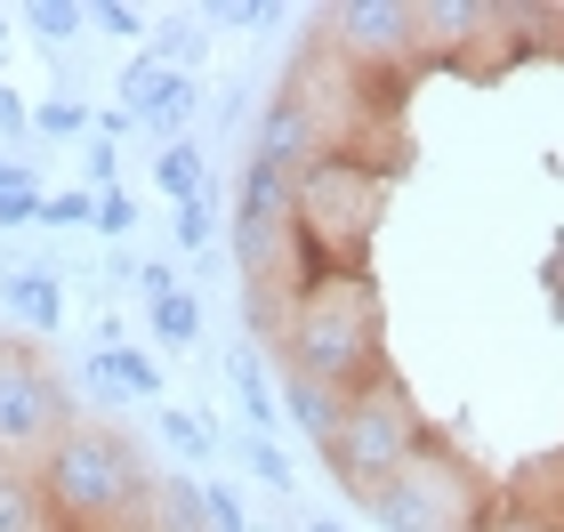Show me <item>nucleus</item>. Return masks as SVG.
<instances>
[{
    "label": "nucleus",
    "instance_id": "15",
    "mask_svg": "<svg viewBox=\"0 0 564 532\" xmlns=\"http://www.w3.org/2000/svg\"><path fill=\"white\" fill-rule=\"evenodd\" d=\"M145 48H153V57H162L170 73H194V65H202V48H210V24H153Z\"/></svg>",
    "mask_w": 564,
    "mask_h": 532
},
{
    "label": "nucleus",
    "instance_id": "3",
    "mask_svg": "<svg viewBox=\"0 0 564 532\" xmlns=\"http://www.w3.org/2000/svg\"><path fill=\"white\" fill-rule=\"evenodd\" d=\"M420 452H427V420L412 412V395H403L388 371H379L371 388H355L347 412H339V427L323 436V460H330V476H339L355 500H371L388 476L412 468Z\"/></svg>",
    "mask_w": 564,
    "mask_h": 532
},
{
    "label": "nucleus",
    "instance_id": "11",
    "mask_svg": "<svg viewBox=\"0 0 564 532\" xmlns=\"http://www.w3.org/2000/svg\"><path fill=\"white\" fill-rule=\"evenodd\" d=\"M0 532H48V492L33 468H0Z\"/></svg>",
    "mask_w": 564,
    "mask_h": 532
},
{
    "label": "nucleus",
    "instance_id": "18",
    "mask_svg": "<svg viewBox=\"0 0 564 532\" xmlns=\"http://www.w3.org/2000/svg\"><path fill=\"white\" fill-rule=\"evenodd\" d=\"M145 315H153V332H162L170 347H194L202 339V307L186 291H162V298H145Z\"/></svg>",
    "mask_w": 564,
    "mask_h": 532
},
{
    "label": "nucleus",
    "instance_id": "16",
    "mask_svg": "<svg viewBox=\"0 0 564 532\" xmlns=\"http://www.w3.org/2000/svg\"><path fill=\"white\" fill-rule=\"evenodd\" d=\"M162 82H170V65L153 57V48H138V57L121 65V113H130V121H145V106L162 97Z\"/></svg>",
    "mask_w": 564,
    "mask_h": 532
},
{
    "label": "nucleus",
    "instance_id": "26",
    "mask_svg": "<svg viewBox=\"0 0 564 532\" xmlns=\"http://www.w3.org/2000/svg\"><path fill=\"white\" fill-rule=\"evenodd\" d=\"M41 226H97V194L82 186V194H48L41 202Z\"/></svg>",
    "mask_w": 564,
    "mask_h": 532
},
{
    "label": "nucleus",
    "instance_id": "12",
    "mask_svg": "<svg viewBox=\"0 0 564 532\" xmlns=\"http://www.w3.org/2000/svg\"><path fill=\"white\" fill-rule=\"evenodd\" d=\"M153 186H162L170 202H194V194H210V154H202L194 138L162 145V162H153Z\"/></svg>",
    "mask_w": 564,
    "mask_h": 532
},
{
    "label": "nucleus",
    "instance_id": "9",
    "mask_svg": "<svg viewBox=\"0 0 564 532\" xmlns=\"http://www.w3.org/2000/svg\"><path fill=\"white\" fill-rule=\"evenodd\" d=\"M9 307H17L24 332H57V323H65L57 274H48V267H17V274H9Z\"/></svg>",
    "mask_w": 564,
    "mask_h": 532
},
{
    "label": "nucleus",
    "instance_id": "13",
    "mask_svg": "<svg viewBox=\"0 0 564 532\" xmlns=\"http://www.w3.org/2000/svg\"><path fill=\"white\" fill-rule=\"evenodd\" d=\"M153 532H210L194 476H153Z\"/></svg>",
    "mask_w": 564,
    "mask_h": 532
},
{
    "label": "nucleus",
    "instance_id": "21",
    "mask_svg": "<svg viewBox=\"0 0 564 532\" xmlns=\"http://www.w3.org/2000/svg\"><path fill=\"white\" fill-rule=\"evenodd\" d=\"M177 242L194 250V259H210V242H218V218H210V194H194V202H177Z\"/></svg>",
    "mask_w": 564,
    "mask_h": 532
},
{
    "label": "nucleus",
    "instance_id": "1",
    "mask_svg": "<svg viewBox=\"0 0 564 532\" xmlns=\"http://www.w3.org/2000/svg\"><path fill=\"white\" fill-rule=\"evenodd\" d=\"M282 371H299V379H323V388H371L379 371V298L364 274H330V283H306L299 291V315L282 323V355H274Z\"/></svg>",
    "mask_w": 564,
    "mask_h": 532
},
{
    "label": "nucleus",
    "instance_id": "20",
    "mask_svg": "<svg viewBox=\"0 0 564 532\" xmlns=\"http://www.w3.org/2000/svg\"><path fill=\"white\" fill-rule=\"evenodd\" d=\"M153 427H162V436H170L177 452H186V460H210V452H218V436L202 427V412H162Z\"/></svg>",
    "mask_w": 564,
    "mask_h": 532
},
{
    "label": "nucleus",
    "instance_id": "7",
    "mask_svg": "<svg viewBox=\"0 0 564 532\" xmlns=\"http://www.w3.org/2000/svg\"><path fill=\"white\" fill-rule=\"evenodd\" d=\"M259 154H274L282 170H299V162L323 154V113H315V97H299V89L267 97V113H259Z\"/></svg>",
    "mask_w": 564,
    "mask_h": 532
},
{
    "label": "nucleus",
    "instance_id": "19",
    "mask_svg": "<svg viewBox=\"0 0 564 532\" xmlns=\"http://www.w3.org/2000/svg\"><path fill=\"white\" fill-rule=\"evenodd\" d=\"M106 363H113V379H121V395H138V403L162 395V363H153V355H138V347H106Z\"/></svg>",
    "mask_w": 564,
    "mask_h": 532
},
{
    "label": "nucleus",
    "instance_id": "31",
    "mask_svg": "<svg viewBox=\"0 0 564 532\" xmlns=\"http://www.w3.org/2000/svg\"><path fill=\"white\" fill-rule=\"evenodd\" d=\"M82 379H89V395H97V403H121V379H113V363H106V355H89V363H82Z\"/></svg>",
    "mask_w": 564,
    "mask_h": 532
},
{
    "label": "nucleus",
    "instance_id": "28",
    "mask_svg": "<svg viewBox=\"0 0 564 532\" xmlns=\"http://www.w3.org/2000/svg\"><path fill=\"white\" fill-rule=\"evenodd\" d=\"M130 226H138V202L130 194H121V186L97 194V235H130Z\"/></svg>",
    "mask_w": 564,
    "mask_h": 532
},
{
    "label": "nucleus",
    "instance_id": "8",
    "mask_svg": "<svg viewBox=\"0 0 564 532\" xmlns=\"http://www.w3.org/2000/svg\"><path fill=\"white\" fill-rule=\"evenodd\" d=\"M282 412H291V427H299V436H330V427H339V412H347V395L339 388H323V379H299V371H282Z\"/></svg>",
    "mask_w": 564,
    "mask_h": 532
},
{
    "label": "nucleus",
    "instance_id": "34",
    "mask_svg": "<svg viewBox=\"0 0 564 532\" xmlns=\"http://www.w3.org/2000/svg\"><path fill=\"white\" fill-rule=\"evenodd\" d=\"M306 532H339V524H330V517H323V524H306Z\"/></svg>",
    "mask_w": 564,
    "mask_h": 532
},
{
    "label": "nucleus",
    "instance_id": "23",
    "mask_svg": "<svg viewBox=\"0 0 564 532\" xmlns=\"http://www.w3.org/2000/svg\"><path fill=\"white\" fill-rule=\"evenodd\" d=\"M33 130H41V138H82V130H89V106L48 97V106H33Z\"/></svg>",
    "mask_w": 564,
    "mask_h": 532
},
{
    "label": "nucleus",
    "instance_id": "4",
    "mask_svg": "<svg viewBox=\"0 0 564 532\" xmlns=\"http://www.w3.org/2000/svg\"><path fill=\"white\" fill-rule=\"evenodd\" d=\"M73 427L65 379L24 347H0V468H41L48 444Z\"/></svg>",
    "mask_w": 564,
    "mask_h": 532
},
{
    "label": "nucleus",
    "instance_id": "30",
    "mask_svg": "<svg viewBox=\"0 0 564 532\" xmlns=\"http://www.w3.org/2000/svg\"><path fill=\"white\" fill-rule=\"evenodd\" d=\"M113 177H121V154H113V138H97V145H89V186L113 194Z\"/></svg>",
    "mask_w": 564,
    "mask_h": 532
},
{
    "label": "nucleus",
    "instance_id": "24",
    "mask_svg": "<svg viewBox=\"0 0 564 532\" xmlns=\"http://www.w3.org/2000/svg\"><path fill=\"white\" fill-rule=\"evenodd\" d=\"M202 524H210V532H250L235 485H202Z\"/></svg>",
    "mask_w": 564,
    "mask_h": 532
},
{
    "label": "nucleus",
    "instance_id": "33",
    "mask_svg": "<svg viewBox=\"0 0 564 532\" xmlns=\"http://www.w3.org/2000/svg\"><path fill=\"white\" fill-rule=\"evenodd\" d=\"M9 186H33V162H9V154H0V194H9Z\"/></svg>",
    "mask_w": 564,
    "mask_h": 532
},
{
    "label": "nucleus",
    "instance_id": "10",
    "mask_svg": "<svg viewBox=\"0 0 564 532\" xmlns=\"http://www.w3.org/2000/svg\"><path fill=\"white\" fill-rule=\"evenodd\" d=\"M194 113H202V82H194V73H170V82H162V97L145 106V121H138V130H145V138H162V145H177V138L194 130Z\"/></svg>",
    "mask_w": 564,
    "mask_h": 532
},
{
    "label": "nucleus",
    "instance_id": "32",
    "mask_svg": "<svg viewBox=\"0 0 564 532\" xmlns=\"http://www.w3.org/2000/svg\"><path fill=\"white\" fill-rule=\"evenodd\" d=\"M24 130H33V106L17 89H0V138H24Z\"/></svg>",
    "mask_w": 564,
    "mask_h": 532
},
{
    "label": "nucleus",
    "instance_id": "6",
    "mask_svg": "<svg viewBox=\"0 0 564 532\" xmlns=\"http://www.w3.org/2000/svg\"><path fill=\"white\" fill-rule=\"evenodd\" d=\"M323 33L339 57H412L420 9L412 0H339V9H323Z\"/></svg>",
    "mask_w": 564,
    "mask_h": 532
},
{
    "label": "nucleus",
    "instance_id": "17",
    "mask_svg": "<svg viewBox=\"0 0 564 532\" xmlns=\"http://www.w3.org/2000/svg\"><path fill=\"white\" fill-rule=\"evenodd\" d=\"M24 33H41V41L89 33V0H24Z\"/></svg>",
    "mask_w": 564,
    "mask_h": 532
},
{
    "label": "nucleus",
    "instance_id": "22",
    "mask_svg": "<svg viewBox=\"0 0 564 532\" xmlns=\"http://www.w3.org/2000/svg\"><path fill=\"white\" fill-rule=\"evenodd\" d=\"M202 24H250L259 33V24H282V0H210Z\"/></svg>",
    "mask_w": 564,
    "mask_h": 532
},
{
    "label": "nucleus",
    "instance_id": "2",
    "mask_svg": "<svg viewBox=\"0 0 564 532\" xmlns=\"http://www.w3.org/2000/svg\"><path fill=\"white\" fill-rule=\"evenodd\" d=\"M41 492H48V517L82 524V532H106V524H130L145 500H153V476L145 460L130 452V436H113V427L97 420H73L57 444H48V460L33 468Z\"/></svg>",
    "mask_w": 564,
    "mask_h": 532
},
{
    "label": "nucleus",
    "instance_id": "29",
    "mask_svg": "<svg viewBox=\"0 0 564 532\" xmlns=\"http://www.w3.org/2000/svg\"><path fill=\"white\" fill-rule=\"evenodd\" d=\"M41 202H48L41 186H9V194H0V226H33V218H41Z\"/></svg>",
    "mask_w": 564,
    "mask_h": 532
},
{
    "label": "nucleus",
    "instance_id": "25",
    "mask_svg": "<svg viewBox=\"0 0 564 532\" xmlns=\"http://www.w3.org/2000/svg\"><path fill=\"white\" fill-rule=\"evenodd\" d=\"M242 460H250V476H259V485L291 492V460H282V452H274V436H250V444H242Z\"/></svg>",
    "mask_w": 564,
    "mask_h": 532
},
{
    "label": "nucleus",
    "instance_id": "27",
    "mask_svg": "<svg viewBox=\"0 0 564 532\" xmlns=\"http://www.w3.org/2000/svg\"><path fill=\"white\" fill-rule=\"evenodd\" d=\"M89 24H106V33H121V41H138V48H145V17H138V9H121V0H89Z\"/></svg>",
    "mask_w": 564,
    "mask_h": 532
},
{
    "label": "nucleus",
    "instance_id": "14",
    "mask_svg": "<svg viewBox=\"0 0 564 532\" xmlns=\"http://www.w3.org/2000/svg\"><path fill=\"white\" fill-rule=\"evenodd\" d=\"M235 388H242V412H250V427H259V436H274L282 427V403H274V379H267V355H235Z\"/></svg>",
    "mask_w": 564,
    "mask_h": 532
},
{
    "label": "nucleus",
    "instance_id": "35",
    "mask_svg": "<svg viewBox=\"0 0 564 532\" xmlns=\"http://www.w3.org/2000/svg\"><path fill=\"white\" fill-rule=\"evenodd\" d=\"M0 41H9V9H0Z\"/></svg>",
    "mask_w": 564,
    "mask_h": 532
},
{
    "label": "nucleus",
    "instance_id": "5",
    "mask_svg": "<svg viewBox=\"0 0 564 532\" xmlns=\"http://www.w3.org/2000/svg\"><path fill=\"white\" fill-rule=\"evenodd\" d=\"M364 509L379 517V532H476V485L444 444H427L403 476H388Z\"/></svg>",
    "mask_w": 564,
    "mask_h": 532
}]
</instances>
